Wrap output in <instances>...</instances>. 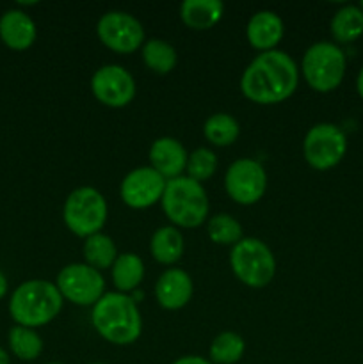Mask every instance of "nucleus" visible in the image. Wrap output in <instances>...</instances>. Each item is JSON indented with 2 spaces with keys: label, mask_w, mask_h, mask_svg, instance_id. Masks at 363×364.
Instances as JSON below:
<instances>
[{
  "label": "nucleus",
  "mask_w": 363,
  "mask_h": 364,
  "mask_svg": "<svg viewBox=\"0 0 363 364\" xmlns=\"http://www.w3.org/2000/svg\"><path fill=\"white\" fill-rule=\"evenodd\" d=\"M299 77V66L287 52L270 50L248 64L241 77V91L256 105H276L298 91Z\"/></svg>",
  "instance_id": "f257e3e1"
},
{
  "label": "nucleus",
  "mask_w": 363,
  "mask_h": 364,
  "mask_svg": "<svg viewBox=\"0 0 363 364\" xmlns=\"http://www.w3.org/2000/svg\"><path fill=\"white\" fill-rule=\"evenodd\" d=\"M91 323L100 338L117 347L135 343L142 333V316L137 302L132 295L120 291H105L93 306Z\"/></svg>",
  "instance_id": "f03ea898"
},
{
  "label": "nucleus",
  "mask_w": 363,
  "mask_h": 364,
  "mask_svg": "<svg viewBox=\"0 0 363 364\" xmlns=\"http://www.w3.org/2000/svg\"><path fill=\"white\" fill-rule=\"evenodd\" d=\"M64 299L56 283L46 279H28L14 288L9 299V315L14 326L38 329L59 316Z\"/></svg>",
  "instance_id": "7ed1b4c3"
},
{
  "label": "nucleus",
  "mask_w": 363,
  "mask_h": 364,
  "mask_svg": "<svg viewBox=\"0 0 363 364\" xmlns=\"http://www.w3.org/2000/svg\"><path fill=\"white\" fill-rule=\"evenodd\" d=\"M160 206L171 226L178 230H194L209 220L210 199L205 187L185 174L167 181Z\"/></svg>",
  "instance_id": "20e7f679"
},
{
  "label": "nucleus",
  "mask_w": 363,
  "mask_h": 364,
  "mask_svg": "<svg viewBox=\"0 0 363 364\" xmlns=\"http://www.w3.org/2000/svg\"><path fill=\"white\" fill-rule=\"evenodd\" d=\"M347 70V57L333 41H317L306 48L301 59L302 78L317 92H331L340 87Z\"/></svg>",
  "instance_id": "39448f33"
},
{
  "label": "nucleus",
  "mask_w": 363,
  "mask_h": 364,
  "mask_svg": "<svg viewBox=\"0 0 363 364\" xmlns=\"http://www.w3.org/2000/svg\"><path fill=\"white\" fill-rule=\"evenodd\" d=\"M107 217H109L107 199L91 185H82L71 191L63 205L64 224L78 238L102 233Z\"/></svg>",
  "instance_id": "423d86ee"
},
{
  "label": "nucleus",
  "mask_w": 363,
  "mask_h": 364,
  "mask_svg": "<svg viewBox=\"0 0 363 364\" xmlns=\"http://www.w3.org/2000/svg\"><path fill=\"white\" fill-rule=\"evenodd\" d=\"M233 276L248 288H265L276 276V258L265 242L244 237L230 251Z\"/></svg>",
  "instance_id": "0eeeda50"
},
{
  "label": "nucleus",
  "mask_w": 363,
  "mask_h": 364,
  "mask_svg": "<svg viewBox=\"0 0 363 364\" xmlns=\"http://www.w3.org/2000/svg\"><path fill=\"white\" fill-rule=\"evenodd\" d=\"M347 153V137L333 123H317L302 139L305 162L315 171H330L344 160Z\"/></svg>",
  "instance_id": "6e6552de"
},
{
  "label": "nucleus",
  "mask_w": 363,
  "mask_h": 364,
  "mask_svg": "<svg viewBox=\"0 0 363 364\" xmlns=\"http://www.w3.org/2000/svg\"><path fill=\"white\" fill-rule=\"evenodd\" d=\"M56 287L64 301L75 306H95L105 295L102 272L85 263H70L57 274Z\"/></svg>",
  "instance_id": "1a4fd4ad"
},
{
  "label": "nucleus",
  "mask_w": 363,
  "mask_h": 364,
  "mask_svg": "<svg viewBox=\"0 0 363 364\" xmlns=\"http://www.w3.org/2000/svg\"><path fill=\"white\" fill-rule=\"evenodd\" d=\"M96 36L105 48L116 53H134L146 38L142 23L127 11H109L96 23Z\"/></svg>",
  "instance_id": "9d476101"
},
{
  "label": "nucleus",
  "mask_w": 363,
  "mask_h": 364,
  "mask_svg": "<svg viewBox=\"0 0 363 364\" xmlns=\"http://www.w3.org/2000/svg\"><path fill=\"white\" fill-rule=\"evenodd\" d=\"M224 188L237 205L251 206L263 198L267 191V173L255 159H238L230 164L224 176Z\"/></svg>",
  "instance_id": "9b49d317"
},
{
  "label": "nucleus",
  "mask_w": 363,
  "mask_h": 364,
  "mask_svg": "<svg viewBox=\"0 0 363 364\" xmlns=\"http://www.w3.org/2000/svg\"><path fill=\"white\" fill-rule=\"evenodd\" d=\"M89 87L96 102L110 109H123L130 105L137 92L135 78L121 64H105L98 68L93 73Z\"/></svg>",
  "instance_id": "f8f14e48"
},
{
  "label": "nucleus",
  "mask_w": 363,
  "mask_h": 364,
  "mask_svg": "<svg viewBox=\"0 0 363 364\" xmlns=\"http://www.w3.org/2000/svg\"><path fill=\"white\" fill-rule=\"evenodd\" d=\"M166 185V178L153 167H135L121 180L120 198L132 210L152 208L153 205L160 203Z\"/></svg>",
  "instance_id": "ddd939ff"
},
{
  "label": "nucleus",
  "mask_w": 363,
  "mask_h": 364,
  "mask_svg": "<svg viewBox=\"0 0 363 364\" xmlns=\"http://www.w3.org/2000/svg\"><path fill=\"white\" fill-rule=\"evenodd\" d=\"M194 283L185 270L178 267L164 270L155 283V299L166 311H178L191 302Z\"/></svg>",
  "instance_id": "4468645a"
},
{
  "label": "nucleus",
  "mask_w": 363,
  "mask_h": 364,
  "mask_svg": "<svg viewBox=\"0 0 363 364\" xmlns=\"http://www.w3.org/2000/svg\"><path fill=\"white\" fill-rule=\"evenodd\" d=\"M187 149L174 137L155 139L148 153L149 167L162 174L167 181L184 176L185 167H187Z\"/></svg>",
  "instance_id": "2eb2a0df"
},
{
  "label": "nucleus",
  "mask_w": 363,
  "mask_h": 364,
  "mask_svg": "<svg viewBox=\"0 0 363 364\" xmlns=\"http://www.w3.org/2000/svg\"><path fill=\"white\" fill-rule=\"evenodd\" d=\"M285 36V23L274 11L263 9L253 14L246 25V38L251 48L262 52L278 50Z\"/></svg>",
  "instance_id": "dca6fc26"
},
{
  "label": "nucleus",
  "mask_w": 363,
  "mask_h": 364,
  "mask_svg": "<svg viewBox=\"0 0 363 364\" xmlns=\"http://www.w3.org/2000/svg\"><path fill=\"white\" fill-rule=\"evenodd\" d=\"M38 38V27L28 13L21 9H7L0 16V41L14 52L28 50Z\"/></svg>",
  "instance_id": "f3484780"
},
{
  "label": "nucleus",
  "mask_w": 363,
  "mask_h": 364,
  "mask_svg": "<svg viewBox=\"0 0 363 364\" xmlns=\"http://www.w3.org/2000/svg\"><path fill=\"white\" fill-rule=\"evenodd\" d=\"M224 4L221 0H185L180 6V18L192 31H210L221 21Z\"/></svg>",
  "instance_id": "a211bd4d"
},
{
  "label": "nucleus",
  "mask_w": 363,
  "mask_h": 364,
  "mask_svg": "<svg viewBox=\"0 0 363 364\" xmlns=\"http://www.w3.org/2000/svg\"><path fill=\"white\" fill-rule=\"evenodd\" d=\"M185 251L184 235L174 226H160L149 240V252L160 265H174L182 259Z\"/></svg>",
  "instance_id": "6ab92c4d"
},
{
  "label": "nucleus",
  "mask_w": 363,
  "mask_h": 364,
  "mask_svg": "<svg viewBox=\"0 0 363 364\" xmlns=\"http://www.w3.org/2000/svg\"><path fill=\"white\" fill-rule=\"evenodd\" d=\"M110 276L116 291L132 295L144 279V262L135 252H121L110 267Z\"/></svg>",
  "instance_id": "aec40b11"
},
{
  "label": "nucleus",
  "mask_w": 363,
  "mask_h": 364,
  "mask_svg": "<svg viewBox=\"0 0 363 364\" xmlns=\"http://www.w3.org/2000/svg\"><path fill=\"white\" fill-rule=\"evenodd\" d=\"M330 31L338 46L354 43L363 36V11L352 4L340 7L331 18Z\"/></svg>",
  "instance_id": "412c9836"
},
{
  "label": "nucleus",
  "mask_w": 363,
  "mask_h": 364,
  "mask_svg": "<svg viewBox=\"0 0 363 364\" xmlns=\"http://www.w3.org/2000/svg\"><path fill=\"white\" fill-rule=\"evenodd\" d=\"M142 63L157 75H167L177 68L178 52L169 41L160 38L146 39L141 48Z\"/></svg>",
  "instance_id": "4be33fe9"
},
{
  "label": "nucleus",
  "mask_w": 363,
  "mask_h": 364,
  "mask_svg": "<svg viewBox=\"0 0 363 364\" xmlns=\"http://www.w3.org/2000/svg\"><path fill=\"white\" fill-rule=\"evenodd\" d=\"M82 255H84L85 265L93 267L96 270H107L114 265L117 258V247L112 238L105 233H96L84 238L82 245Z\"/></svg>",
  "instance_id": "5701e85b"
},
{
  "label": "nucleus",
  "mask_w": 363,
  "mask_h": 364,
  "mask_svg": "<svg viewBox=\"0 0 363 364\" xmlns=\"http://www.w3.org/2000/svg\"><path fill=\"white\" fill-rule=\"evenodd\" d=\"M7 345L14 358L20 361L31 363L41 355L43 352V340L36 329H28V327L13 326L7 333Z\"/></svg>",
  "instance_id": "b1692460"
},
{
  "label": "nucleus",
  "mask_w": 363,
  "mask_h": 364,
  "mask_svg": "<svg viewBox=\"0 0 363 364\" xmlns=\"http://www.w3.org/2000/svg\"><path fill=\"white\" fill-rule=\"evenodd\" d=\"M203 135L212 146L226 148L231 146L241 135V124L231 114L216 112L203 124Z\"/></svg>",
  "instance_id": "393cba45"
},
{
  "label": "nucleus",
  "mask_w": 363,
  "mask_h": 364,
  "mask_svg": "<svg viewBox=\"0 0 363 364\" xmlns=\"http://www.w3.org/2000/svg\"><path fill=\"white\" fill-rule=\"evenodd\" d=\"M244 352V338L233 331H223L210 343L209 361L212 364H235L241 361Z\"/></svg>",
  "instance_id": "a878e982"
},
{
  "label": "nucleus",
  "mask_w": 363,
  "mask_h": 364,
  "mask_svg": "<svg viewBox=\"0 0 363 364\" xmlns=\"http://www.w3.org/2000/svg\"><path fill=\"white\" fill-rule=\"evenodd\" d=\"M206 233H209V238L214 244L231 245V247L244 238L242 224L235 217L228 215V213H216V215L209 217Z\"/></svg>",
  "instance_id": "bb28decb"
},
{
  "label": "nucleus",
  "mask_w": 363,
  "mask_h": 364,
  "mask_svg": "<svg viewBox=\"0 0 363 364\" xmlns=\"http://www.w3.org/2000/svg\"><path fill=\"white\" fill-rule=\"evenodd\" d=\"M217 171V156L210 148H198L187 156V167H185V176L192 180L203 181L210 180Z\"/></svg>",
  "instance_id": "cd10ccee"
},
{
  "label": "nucleus",
  "mask_w": 363,
  "mask_h": 364,
  "mask_svg": "<svg viewBox=\"0 0 363 364\" xmlns=\"http://www.w3.org/2000/svg\"><path fill=\"white\" fill-rule=\"evenodd\" d=\"M173 364H212L206 358L201 355H184V358H178Z\"/></svg>",
  "instance_id": "c85d7f7f"
},
{
  "label": "nucleus",
  "mask_w": 363,
  "mask_h": 364,
  "mask_svg": "<svg viewBox=\"0 0 363 364\" xmlns=\"http://www.w3.org/2000/svg\"><path fill=\"white\" fill-rule=\"evenodd\" d=\"M7 291H9V283H7V277L4 276V272L0 270V301L6 297Z\"/></svg>",
  "instance_id": "c756f323"
},
{
  "label": "nucleus",
  "mask_w": 363,
  "mask_h": 364,
  "mask_svg": "<svg viewBox=\"0 0 363 364\" xmlns=\"http://www.w3.org/2000/svg\"><path fill=\"white\" fill-rule=\"evenodd\" d=\"M356 91H358L359 98L363 100V66L359 68V71H358V77H356Z\"/></svg>",
  "instance_id": "7c9ffc66"
},
{
  "label": "nucleus",
  "mask_w": 363,
  "mask_h": 364,
  "mask_svg": "<svg viewBox=\"0 0 363 364\" xmlns=\"http://www.w3.org/2000/svg\"><path fill=\"white\" fill-rule=\"evenodd\" d=\"M0 364H11L9 352H7V350H4L2 347H0Z\"/></svg>",
  "instance_id": "2f4dec72"
},
{
  "label": "nucleus",
  "mask_w": 363,
  "mask_h": 364,
  "mask_svg": "<svg viewBox=\"0 0 363 364\" xmlns=\"http://www.w3.org/2000/svg\"><path fill=\"white\" fill-rule=\"evenodd\" d=\"M358 6H359V9H362V11H363V0H362V2H359V4H358Z\"/></svg>",
  "instance_id": "473e14b6"
},
{
  "label": "nucleus",
  "mask_w": 363,
  "mask_h": 364,
  "mask_svg": "<svg viewBox=\"0 0 363 364\" xmlns=\"http://www.w3.org/2000/svg\"><path fill=\"white\" fill-rule=\"evenodd\" d=\"M91 364H107V363H91Z\"/></svg>",
  "instance_id": "72a5a7b5"
},
{
  "label": "nucleus",
  "mask_w": 363,
  "mask_h": 364,
  "mask_svg": "<svg viewBox=\"0 0 363 364\" xmlns=\"http://www.w3.org/2000/svg\"><path fill=\"white\" fill-rule=\"evenodd\" d=\"M48 364H63V363H48Z\"/></svg>",
  "instance_id": "f704fd0d"
}]
</instances>
